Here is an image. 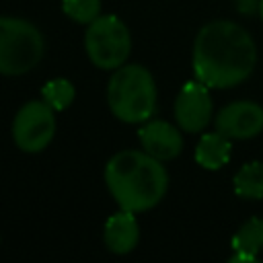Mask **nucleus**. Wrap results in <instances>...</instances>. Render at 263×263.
<instances>
[{"label": "nucleus", "mask_w": 263, "mask_h": 263, "mask_svg": "<svg viewBox=\"0 0 263 263\" xmlns=\"http://www.w3.org/2000/svg\"><path fill=\"white\" fill-rule=\"evenodd\" d=\"M55 111L49 103L27 101L12 119V142L27 154L43 152L55 136Z\"/></svg>", "instance_id": "423d86ee"}, {"label": "nucleus", "mask_w": 263, "mask_h": 263, "mask_svg": "<svg viewBox=\"0 0 263 263\" xmlns=\"http://www.w3.org/2000/svg\"><path fill=\"white\" fill-rule=\"evenodd\" d=\"M62 10L78 25H90L101 16V0H62Z\"/></svg>", "instance_id": "2eb2a0df"}, {"label": "nucleus", "mask_w": 263, "mask_h": 263, "mask_svg": "<svg viewBox=\"0 0 263 263\" xmlns=\"http://www.w3.org/2000/svg\"><path fill=\"white\" fill-rule=\"evenodd\" d=\"M230 247L234 255L228 259L230 263H242V261H259V253L263 251V218L251 216L245 220L238 230L234 232Z\"/></svg>", "instance_id": "9b49d317"}, {"label": "nucleus", "mask_w": 263, "mask_h": 263, "mask_svg": "<svg viewBox=\"0 0 263 263\" xmlns=\"http://www.w3.org/2000/svg\"><path fill=\"white\" fill-rule=\"evenodd\" d=\"M177 125L187 134L203 132L214 119V103L210 95V86L199 82L197 78L187 80L177 92L173 105Z\"/></svg>", "instance_id": "0eeeda50"}, {"label": "nucleus", "mask_w": 263, "mask_h": 263, "mask_svg": "<svg viewBox=\"0 0 263 263\" xmlns=\"http://www.w3.org/2000/svg\"><path fill=\"white\" fill-rule=\"evenodd\" d=\"M181 127L173 125L162 119H148L138 129V140L142 144V150H146L150 156L158 160H173L183 152V136Z\"/></svg>", "instance_id": "1a4fd4ad"}, {"label": "nucleus", "mask_w": 263, "mask_h": 263, "mask_svg": "<svg viewBox=\"0 0 263 263\" xmlns=\"http://www.w3.org/2000/svg\"><path fill=\"white\" fill-rule=\"evenodd\" d=\"M193 76L210 88H234L251 78L257 45L247 29L232 21L205 23L193 41Z\"/></svg>", "instance_id": "f257e3e1"}, {"label": "nucleus", "mask_w": 263, "mask_h": 263, "mask_svg": "<svg viewBox=\"0 0 263 263\" xmlns=\"http://www.w3.org/2000/svg\"><path fill=\"white\" fill-rule=\"evenodd\" d=\"M232 189L242 199H263V160H251L242 164L232 179Z\"/></svg>", "instance_id": "ddd939ff"}, {"label": "nucleus", "mask_w": 263, "mask_h": 263, "mask_svg": "<svg viewBox=\"0 0 263 263\" xmlns=\"http://www.w3.org/2000/svg\"><path fill=\"white\" fill-rule=\"evenodd\" d=\"M84 49L92 66L117 70L132 53V33L117 14H101L86 25Z\"/></svg>", "instance_id": "39448f33"}, {"label": "nucleus", "mask_w": 263, "mask_h": 263, "mask_svg": "<svg viewBox=\"0 0 263 263\" xmlns=\"http://www.w3.org/2000/svg\"><path fill=\"white\" fill-rule=\"evenodd\" d=\"M76 97V88L68 78H51L41 86V99L51 105L53 111H66Z\"/></svg>", "instance_id": "4468645a"}, {"label": "nucleus", "mask_w": 263, "mask_h": 263, "mask_svg": "<svg viewBox=\"0 0 263 263\" xmlns=\"http://www.w3.org/2000/svg\"><path fill=\"white\" fill-rule=\"evenodd\" d=\"M216 132L230 140H251L263 132V107L255 101H230L214 115Z\"/></svg>", "instance_id": "6e6552de"}, {"label": "nucleus", "mask_w": 263, "mask_h": 263, "mask_svg": "<svg viewBox=\"0 0 263 263\" xmlns=\"http://www.w3.org/2000/svg\"><path fill=\"white\" fill-rule=\"evenodd\" d=\"M45 51L41 31L18 16H0V74L23 76L39 66Z\"/></svg>", "instance_id": "20e7f679"}, {"label": "nucleus", "mask_w": 263, "mask_h": 263, "mask_svg": "<svg viewBox=\"0 0 263 263\" xmlns=\"http://www.w3.org/2000/svg\"><path fill=\"white\" fill-rule=\"evenodd\" d=\"M156 82L148 68L123 64L113 70L107 84V103L115 119L123 123H144L156 111Z\"/></svg>", "instance_id": "7ed1b4c3"}, {"label": "nucleus", "mask_w": 263, "mask_h": 263, "mask_svg": "<svg viewBox=\"0 0 263 263\" xmlns=\"http://www.w3.org/2000/svg\"><path fill=\"white\" fill-rule=\"evenodd\" d=\"M232 154V140L220 132H208L195 146V162L205 171H220L228 164Z\"/></svg>", "instance_id": "f8f14e48"}, {"label": "nucleus", "mask_w": 263, "mask_h": 263, "mask_svg": "<svg viewBox=\"0 0 263 263\" xmlns=\"http://www.w3.org/2000/svg\"><path fill=\"white\" fill-rule=\"evenodd\" d=\"M257 10H259V16H261V23H263V0H259V4H257Z\"/></svg>", "instance_id": "dca6fc26"}, {"label": "nucleus", "mask_w": 263, "mask_h": 263, "mask_svg": "<svg viewBox=\"0 0 263 263\" xmlns=\"http://www.w3.org/2000/svg\"><path fill=\"white\" fill-rule=\"evenodd\" d=\"M105 185L121 210L138 214L162 201L168 189V173L162 160L146 150H121L105 164Z\"/></svg>", "instance_id": "f03ea898"}, {"label": "nucleus", "mask_w": 263, "mask_h": 263, "mask_svg": "<svg viewBox=\"0 0 263 263\" xmlns=\"http://www.w3.org/2000/svg\"><path fill=\"white\" fill-rule=\"evenodd\" d=\"M103 242L115 255L132 253L140 242V224L129 210H121L111 214L103 228Z\"/></svg>", "instance_id": "9d476101"}]
</instances>
